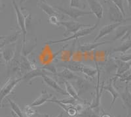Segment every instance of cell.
I'll use <instances>...</instances> for the list:
<instances>
[{"label": "cell", "instance_id": "cell-1", "mask_svg": "<svg viewBox=\"0 0 131 117\" xmlns=\"http://www.w3.org/2000/svg\"><path fill=\"white\" fill-rule=\"evenodd\" d=\"M99 23H100V21H98V22L94 24V25L92 26H91V27L83 28L80 29V30H78L77 32L73 34V35H72V36H69V37H65V38H63V39L58 40L47 41V42H45V44H46V45H54V44H59V43H63V42H66L70 40H78V38H79L85 37V36H88V35L91 34L92 32L98 28V25H99Z\"/></svg>", "mask_w": 131, "mask_h": 117}, {"label": "cell", "instance_id": "cell-2", "mask_svg": "<svg viewBox=\"0 0 131 117\" xmlns=\"http://www.w3.org/2000/svg\"><path fill=\"white\" fill-rule=\"evenodd\" d=\"M23 81L22 77H10L7 80L3 87L0 89V108L2 107V103L3 99L9 95L18 83Z\"/></svg>", "mask_w": 131, "mask_h": 117}, {"label": "cell", "instance_id": "cell-3", "mask_svg": "<svg viewBox=\"0 0 131 117\" xmlns=\"http://www.w3.org/2000/svg\"><path fill=\"white\" fill-rule=\"evenodd\" d=\"M107 15L109 21L113 23H120L124 24L127 21H131V18H126V17L124 16L120 9L113 3H110Z\"/></svg>", "mask_w": 131, "mask_h": 117}, {"label": "cell", "instance_id": "cell-4", "mask_svg": "<svg viewBox=\"0 0 131 117\" xmlns=\"http://www.w3.org/2000/svg\"><path fill=\"white\" fill-rule=\"evenodd\" d=\"M12 1L13 5L15 9V13L16 16V20H17V23L20 29V32L23 36V42L22 43H24L26 41V36L27 34V28L26 24V16L23 13L21 10L20 9L18 4L16 3L15 0H11Z\"/></svg>", "mask_w": 131, "mask_h": 117}, {"label": "cell", "instance_id": "cell-5", "mask_svg": "<svg viewBox=\"0 0 131 117\" xmlns=\"http://www.w3.org/2000/svg\"><path fill=\"white\" fill-rule=\"evenodd\" d=\"M54 8L56 10L59 11L61 13L68 15L74 20L78 19L80 17H84L85 15L92 14L91 11H86L82 10L81 9H78V8L71 7L68 8H64L60 6H54Z\"/></svg>", "mask_w": 131, "mask_h": 117}, {"label": "cell", "instance_id": "cell-6", "mask_svg": "<svg viewBox=\"0 0 131 117\" xmlns=\"http://www.w3.org/2000/svg\"><path fill=\"white\" fill-rule=\"evenodd\" d=\"M60 26H62L66 29L65 33L64 36H66L68 35L69 34L73 33L75 34V32L79 30L80 29L83 28L91 27L92 25L91 24H84L79 23L75 21H60Z\"/></svg>", "mask_w": 131, "mask_h": 117}, {"label": "cell", "instance_id": "cell-7", "mask_svg": "<svg viewBox=\"0 0 131 117\" xmlns=\"http://www.w3.org/2000/svg\"><path fill=\"white\" fill-rule=\"evenodd\" d=\"M49 74L51 73L45 69H43V68L37 67L36 69H33V70H31L29 72L24 74L22 76V78H23V81L28 82L30 84L33 79H34L37 77H42L43 76L49 75Z\"/></svg>", "mask_w": 131, "mask_h": 117}, {"label": "cell", "instance_id": "cell-8", "mask_svg": "<svg viewBox=\"0 0 131 117\" xmlns=\"http://www.w3.org/2000/svg\"><path fill=\"white\" fill-rule=\"evenodd\" d=\"M123 24L119 26L115 30V35L113 38V41L120 40L121 42H122L130 36L131 24H127V25H123Z\"/></svg>", "mask_w": 131, "mask_h": 117}, {"label": "cell", "instance_id": "cell-9", "mask_svg": "<svg viewBox=\"0 0 131 117\" xmlns=\"http://www.w3.org/2000/svg\"><path fill=\"white\" fill-rule=\"evenodd\" d=\"M115 79H117L115 77L111 78V79H110V80H109V82L107 84H105L104 83V85H103V90L106 91V92H108L112 97V103H111V108L112 107L113 104L115 103L116 99L117 98H120L119 92H118L117 89L114 87V82Z\"/></svg>", "mask_w": 131, "mask_h": 117}, {"label": "cell", "instance_id": "cell-10", "mask_svg": "<svg viewBox=\"0 0 131 117\" xmlns=\"http://www.w3.org/2000/svg\"><path fill=\"white\" fill-rule=\"evenodd\" d=\"M91 11L94 14L98 21H100L104 15V7L99 0H86Z\"/></svg>", "mask_w": 131, "mask_h": 117}, {"label": "cell", "instance_id": "cell-11", "mask_svg": "<svg viewBox=\"0 0 131 117\" xmlns=\"http://www.w3.org/2000/svg\"><path fill=\"white\" fill-rule=\"evenodd\" d=\"M56 65H57V66H59V67H64L69 69L70 71L73 72H81L82 69H83V67L85 65V64H83L81 62L69 61L58 63L56 64Z\"/></svg>", "mask_w": 131, "mask_h": 117}, {"label": "cell", "instance_id": "cell-12", "mask_svg": "<svg viewBox=\"0 0 131 117\" xmlns=\"http://www.w3.org/2000/svg\"><path fill=\"white\" fill-rule=\"evenodd\" d=\"M123 24V23H112V24H109L107 25L104 26L100 30H99V32H98V35L95 37L94 38V42H97L98 40H99L101 38H104L107 35L110 34V33H112V32L114 31L119 26Z\"/></svg>", "mask_w": 131, "mask_h": 117}, {"label": "cell", "instance_id": "cell-13", "mask_svg": "<svg viewBox=\"0 0 131 117\" xmlns=\"http://www.w3.org/2000/svg\"><path fill=\"white\" fill-rule=\"evenodd\" d=\"M120 98L122 100L124 108L127 109V117L131 116V94L128 90V86H126L123 92L119 93Z\"/></svg>", "mask_w": 131, "mask_h": 117}, {"label": "cell", "instance_id": "cell-14", "mask_svg": "<svg viewBox=\"0 0 131 117\" xmlns=\"http://www.w3.org/2000/svg\"><path fill=\"white\" fill-rule=\"evenodd\" d=\"M43 78V81L44 82L47 86H49L50 87L54 90V91L57 92L58 93H60V94L63 95H68L67 93V92H66V90H64V89L62 88L60 86L59 84L57 83V82L56 80L53 79L52 78L49 76V75H45L42 76Z\"/></svg>", "mask_w": 131, "mask_h": 117}, {"label": "cell", "instance_id": "cell-15", "mask_svg": "<svg viewBox=\"0 0 131 117\" xmlns=\"http://www.w3.org/2000/svg\"><path fill=\"white\" fill-rule=\"evenodd\" d=\"M37 44L36 38L28 41H25L24 43H22L21 55L25 57H28L30 53L34 51L37 47Z\"/></svg>", "mask_w": 131, "mask_h": 117}, {"label": "cell", "instance_id": "cell-16", "mask_svg": "<svg viewBox=\"0 0 131 117\" xmlns=\"http://www.w3.org/2000/svg\"><path fill=\"white\" fill-rule=\"evenodd\" d=\"M52 98H53V95L52 93H48L47 89H45L42 91L40 95L33 101L32 103L31 104V106L32 107L41 106L45 103L49 102V100Z\"/></svg>", "mask_w": 131, "mask_h": 117}, {"label": "cell", "instance_id": "cell-17", "mask_svg": "<svg viewBox=\"0 0 131 117\" xmlns=\"http://www.w3.org/2000/svg\"><path fill=\"white\" fill-rule=\"evenodd\" d=\"M64 84H65V87H66V92H67L68 95H70V97L74 98L76 100L78 101V102L81 103L83 104H87L88 103L86 102V101L83 99L82 98H80V96L79 95L78 93V91L76 90V89L73 87V86L72 85L71 83L69 81H66L64 80Z\"/></svg>", "mask_w": 131, "mask_h": 117}, {"label": "cell", "instance_id": "cell-18", "mask_svg": "<svg viewBox=\"0 0 131 117\" xmlns=\"http://www.w3.org/2000/svg\"><path fill=\"white\" fill-rule=\"evenodd\" d=\"M110 43V41H104L101 42H93L89 44H85L83 45H79L78 47V51L81 53H87L96 49L101 45H105L106 44Z\"/></svg>", "mask_w": 131, "mask_h": 117}, {"label": "cell", "instance_id": "cell-19", "mask_svg": "<svg viewBox=\"0 0 131 117\" xmlns=\"http://www.w3.org/2000/svg\"><path fill=\"white\" fill-rule=\"evenodd\" d=\"M115 63L117 67L116 74L115 76L116 78L121 76L131 68V61L124 62L118 59H115Z\"/></svg>", "mask_w": 131, "mask_h": 117}, {"label": "cell", "instance_id": "cell-20", "mask_svg": "<svg viewBox=\"0 0 131 117\" xmlns=\"http://www.w3.org/2000/svg\"><path fill=\"white\" fill-rule=\"evenodd\" d=\"M37 7L49 17L51 15H58L57 10H56L53 6L49 5L45 0H39V2L37 3Z\"/></svg>", "mask_w": 131, "mask_h": 117}, {"label": "cell", "instance_id": "cell-21", "mask_svg": "<svg viewBox=\"0 0 131 117\" xmlns=\"http://www.w3.org/2000/svg\"><path fill=\"white\" fill-rule=\"evenodd\" d=\"M56 76L60 77L62 80H64L66 81H70V80H77L79 76H77L72 71H70L69 69L64 68L63 71L61 72H57Z\"/></svg>", "mask_w": 131, "mask_h": 117}, {"label": "cell", "instance_id": "cell-22", "mask_svg": "<svg viewBox=\"0 0 131 117\" xmlns=\"http://www.w3.org/2000/svg\"><path fill=\"white\" fill-rule=\"evenodd\" d=\"M131 50V37L129 36L127 39L121 42V44L112 50V53H125L128 50Z\"/></svg>", "mask_w": 131, "mask_h": 117}, {"label": "cell", "instance_id": "cell-23", "mask_svg": "<svg viewBox=\"0 0 131 117\" xmlns=\"http://www.w3.org/2000/svg\"><path fill=\"white\" fill-rule=\"evenodd\" d=\"M31 69V61L28 59V57L22 55L20 58V63L19 73L24 75V74L30 71Z\"/></svg>", "mask_w": 131, "mask_h": 117}, {"label": "cell", "instance_id": "cell-24", "mask_svg": "<svg viewBox=\"0 0 131 117\" xmlns=\"http://www.w3.org/2000/svg\"><path fill=\"white\" fill-rule=\"evenodd\" d=\"M76 84H77L78 93L79 96L81 93H83L91 87V84H89V82L86 80V79L81 77H79L76 80Z\"/></svg>", "mask_w": 131, "mask_h": 117}, {"label": "cell", "instance_id": "cell-25", "mask_svg": "<svg viewBox=\"0 0 131 117\" xmlns=\"http://www.w3.org/2000/svg\"><path fill=\"white\" fill-rule=\"evenodd\" d=\"M15 50H16V46H15L13 48L12 47L4 48L3 51H2L3 60L5 61V63L6 64H8L13 59L14 55H15Z\"/></svg>", "mask_w": 131, "mask_h": 117}, {"label": "cell", "instance_id": "cell-26", "mask_svg": "<svg viewBox=\"0 0 131 117\" xmlns=\"http://www.w3.org/2000/svg\"><path fill=\"white\" fill-rule=\"evenodd\" d=\"M78 116L79 117H98V114L94 111V109L91 108L89 105V107H84L83 110L80 111Z\"/></svg>", "mask_w": 131, "mask_h": 117}, {"label": "cell", "instance_id": "cell-27", "mask_svg": "<svg viewBox=\"0 0 131 117\" xmlns=\"http://www.w3.org/2000/svg\"><path fill=\"white\" fill-rule=\"evenodd\" d=\"M81 72H83L86 76L94 78L98 73V69L85 65L83 67Z\"/></svg>", "mask_w": 131, "mask_h": 117}, {"label": "cell", "instance_id": "cell-28", "mask_svg": "<svg viewBox=\"0 0 131 117\" xmlns=\"http://www.w3.org/2000/svg\"><path fill=\"white\" fill-rule=\"evenodd\" d=\"M8 101L10 103V107L12 109V113H14L15 115H16L18 117H25L24 113L21 111L20 107H18V105L15 102L13 101L11 99L8 98Z\"/></svg>", "mask_w": 131, "mask_h": 117}, {"label": "cell", "instance_id": "cell-29", "mask_svg": "<svg viewBox=\"0 0 131 117\" xmlns=\"http://www.w3.org/2000/svg\"><path fill=\"white\" fill-rule=\"evenodd\" d=\"M20 34H22L21 32L16 31L15 32V33L9 35V36H5V38L3 40V42H5V45L15 43L16 41L17 40V39L18 38V36H20Z\"/></svg>", "mask_w": 131, "mask_h": 117}, {"label": "cell", "instance_id": "cell-30", "mask_svg": "<svg viewBox=\"0 0 131 117\" xmlns=\"http://www.w3.org/2000/svg\"><path fill=\"white\" fill-rule=\"evenodd\" d=\"M65 111L69 117H76L79 114V111L75 105H69Z\"/></svg>", "mask_w": 131, "mask_h": 117}, {"label": "cell", "instance_id": "cell-31", "mask_svg": "<svg viewBox=\"0 0 131 117\" xmlns=\"http://www.w3.org/2000/svg\"><path fill=\"white\" fill-rule=\"evenodd\" d=\"M41 68H43V69H45L46 71H47L48 72H49L50 73H52L54 75H56L57 73V65H54V63H49V64H47L45 66H42Z\"/></svg>", "mask_w": 131, "mask_h": 117}, {"label": "cell", "instance_id": "cell-32", "mask_svg": "<svg viewBox=\"0 0 131 117\" xmlns=\"http://www.w3.org/2000/svg\"><path fill=\"white\" fill-rule=\"evenodd\" d=\"M115 59L122 61L124 62L131 61V53H121L119 55H116L114 57Z\"/></svg>", "mask_w": 131, "mask_h": 117}, {"label": "cell", "instance_id": "cell-33", "mask_svg": "<svg viewBox=\"0 0 131 117\" xmlns=\"http://www.w3.org/2000/svg\"><path fill=\"white\" fill-rule=\"evenodd\" d=\"M58 101H60L62 103L66 104V105H75V106L78 103V101L76 100L74 98H72V97H69V98H65V99H60L58 100Z\"/></svg>", "mask_w": 131, "mask_h": 117}, {"label": "cell", "instance_id": "cell-34", "mask_svg": "<svg viewBox=\"0 0 131 117\" xmlns=\"http://www.w3.org/2000/svg\"><path fill=\"white\" fill-rule=\"evenodd\" d=\"M118 78H119L121 82H131V68Z\"/></svg>", "mask_w": 131, "mask_h": 117}, {"label": "cell", "instance_id": "cell-35", "mask_svg": "<svg viewBox=\"0 0 131 117\" xmlns=\"http://www.w3.org/2000/svg\"><path fill=\"white\" fill-rule=\"evenodd\" d=\"M110 2H112L113 4L115 5L120 9V11L122 12V13L123 14L124 16L126 17V13H125L123 5L124 0H110Z\"/></svg>", "mask_w": 131, "mask_h": 117}, {"label": "cell", "instance_id": "cell-36", "mask_svg": "<svg viewBox=\"0 0 131 117\" xmlns=\"http://www.w3.org/2000/svg\"><path fill=\"white\" fill-rule=\"evenodd\" d=\"M36 111L33 109L31 105H26V107L24 109V114L25 117H30L33 114L36 113Z\"/></svg>", "mask_w": 131, "mask_h": 117}, {"label": "cell", "instance_id": "cell-37", "mask_svg": "<svg viewBox=\"0 0 131 117\" xmlns=\"http://www.w3.org/2000/svg\"><path fill=\"white\" fill-rule=\"evenodd\" d=\"M48 22H49V24H52V25L60 26V21L58 18V15H51V16H49Z\"/></svg>", "mask_w": 131, "mask_h": 117}, {"label": "cell", "instance_id": "cell-38", "mask_svg": "<svg viewBox=\"0 0 131 117\" xmlns=\"http://www.w3.org/2000/svg\"><path fill=\"white\" fill-rule=\"evenodd\" d=\"M83 6L81 0H70V7H75L78 9H81Z\"/></svg>", "mask_w": 131, "mask_h": 117}, {"label": "cell", "instance_id": "cell-39", "mask_svg": "<svg viewBox=\"0 0 131 117\" xmlns=\"http://www.w3.org/2000/svg\"><path fill=\"white\" fill-rule=\"evenodd\" d=\"M5 46H6V45H5V44L4 42H2V43L0 44V65H3V61H4L3 60V56H2V51H1V50H2V49Z\"/></svg>", "mask_w": 131, "mask_h": 117}, {"label": "cell", "instance_id": "cell-40", "mask_svg": "<svg viewBox=\"0 0 131 117\" xmlns=\"http://www.w3.org/2000/svg\"><path fill=\"white\" fill-rule=\"evenodd\" d=\"M30 117H49V115L47 114H40V113H37L36 111V113H34Z\"/></svg>", "mask_w": 131, "mask_h": 117}, {"label": "cell", "instance_id": "cell-41", "mask_svg": "<svg viewBox=\"0 0 131 117\" xmlns=\"http://www.w3.org/2000/svg\"><path fill=\"white\" fill-rule=\"evenodd\" d=\"M100 117H113V116H112L111 114H108V113H103V114L100 116Z\"/></svg>", "mask_w": 131, "mask_h": 117}, {"label": "cell", "instance_id": "cell-42", "mask_svg": "<svg viewBox=\"0 0 131 117\" xmlns=\"http://www.w3.org/2000/svg\"><path fill=\"white\" fill-rule=\"evenodd\" d=\"M5 5H3V3H2V1L0 0V13H1V11H2V9H3V7H4Z\"/></svg>", "mask_w": 131, "mask_h": 117}, {"label": "cell", "instance_id": "cell-43", "mask_svg": "<svg viewBox=\"0 0 131 117\" xmlns=\"http://www.w3.org/2000/svg\"><path fill=\"white\" fill-rule=\"evenodd\" d=\"M127 3H128V7L130 9L131 8V0H127Z\"/></svg>", "mask_w": 131, "mask_h": 117}, {"label": "cell", "instance_id": "cell-44", "mask_svg": "<svg viewBox=\"0 0 131 117\" xmlns=\"http://www.w3.org/2000/svg\"><path fill=\"white\" fill-rule=\"evenodd\" d=\"M63 116H64V111H62L61 113H60L57 117H63Z\"/></svg>", "mask_w": 131, "mask_h": 117}, {"label": "cell", "instance_id": "cell-45", "mask_svg": "<svg viewBox=\"0 0 131 117\" xmlns=\"http://www.w3.org/2000/svg\"><path fill=\"white\" fill-rule=\"evenodd\" d=\"M27 0H20V4H23V3H25Z\"/></svg>", "mask_w": 131, "mask_h": 117}, {"label": "cell", "instance_id": "cell-46", "mask_svg": "<svg viewBox=\"0 0 131 117\" xmlns=\"http://www.w3.org/2000/svg\"><path fill=\"white\" fill-rule=\"evenodd\" d=\"M5 38V36H0V40H4Z\"/></svg>", "mask_w": 131, "mask_h": 117}, {"label": "cell", "instance_id": "cell-47", "mask_svg": "<svg viewBox=\"0 0 131 117\" xmlns=\"http://www.w3.org/2000/svg\"><path fill=\"white\" fill-rule=\"evenodd\" d=\"M128 90H129L130 93V94H131V87H128Z\"/></svg>", "mask_w": 131, "mask_h": 117}, {"label": "cell", "instance_id": "cell-48", "mask_svg": "<svg viewBox=\"0 0 131 117\" xmlns=\"http://www.w3.org/2000/svg\"><path fill=\"white\" fill-rule=\"evenodd\" d=\"M130 9H131V8H130Z\"/></svg>", "mask_w": 131, "mask_h": 117}, {"label": "cell", "instance_id": "cell-49", "mask_svg": "<svg viewBox=\"0 0 131 117\" xmlns=\"http://www.w3.org/2000/svg\"><path fill=\"white\" fill-rule=\"evenodd\" d=\"M0 89H1V88H0Z\"/></svg>", "mask_w": 131, "mask_h": 117}]
</instances>
